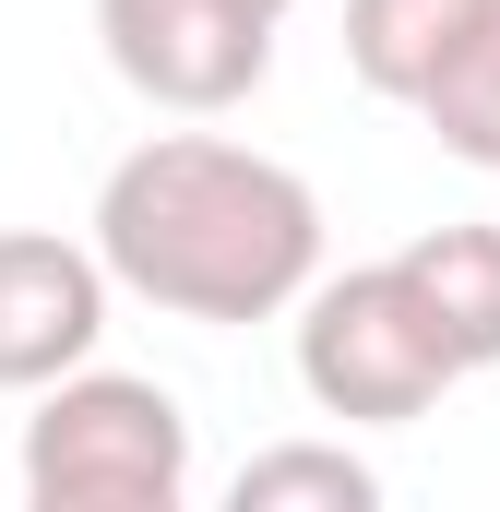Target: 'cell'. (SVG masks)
<instances>
[{"instance_id": "cell-1", "label": "cell", "mask_w": 500, "mask_h": 512, "mask_svg": "<svg viewBox=\"0 0 500 512\" xmlns=\"http://www.w3.org/2000/svg\"><path fill=\"white\" fill-rule=\"evenodd\" d=\"M96 251L167 322H274L322 286V191L227 131H155L96 179Z\"/></svg>"}, {"instance_id": "cell-2", "label": "cell", "mask_w": 500, "mask_h": 512, "mask_svg": "<svg viewBox=\"0 0 500 512\" xmlns=\"http://www.w3.org/2000/svg\"><path fill=\"white\" fill-rule=\"evenodd\" d=\"M24 501L36 512H179L191 501V417L143 370H72L24 417Z\"/></svg>"}, {"instance_id": "cell-3", "label": "cell", "mask_w": 500, "mask_h": 512, "mask_svg": "<svg viewBox=\"0 0 500 512\" xmlns=\"http://www.w3.org/2000/svg\"><path fill=\"white\" fill-rule=\"evenodd\" d=\"M465 382V358L441 346L429 298L405 286V262H346L298 298V393L346 429H405Z\"/></svg>"}, {"instance_id": "cell-4", "label": "cell", "mask_w": 500, "mask_h": 512, "mask_svg": "<svg viewBox=\"0 0 500 512\" xmlns=\"http://www.w3.org/2000/svg\"><path fill=\"white\" fill-rule=\"evenodd\" d=\"M274 24L262 0H96V48L143 108L167 120H227L274 72Z\"/></svg>"}, {"instance_id": "cell-5", "label": "cell", "mask_w": 500, "mask_h": 512, "mask_svg": "<svg viewBox=\"0 0 500 512\" xmlns=\"http://www.w3.org/2000/svg\"><path fill=\"white\" fill-rule=\"evenodd\" d=\"M108 298L120 274L96 239L60 227H0V393H48L108 346Z\"/></svg>"}, {"instance_id": "cell-6", "label": "cell", "mask_w": 500, "mask_h": 512, "mask_svg": "<svg viewBox=\"0 0 500 512\" xmlns=\"http://www.w3.org/2000/svg\"><path fill=\"white\" fill-rule=\"evenodd\" d=\"M500 0H346V72L370 84L381 108H417L441 84V60L489 24Z\"/></svg>"}, {"instance_id": "cell-7", "label": "cell", "mask_w": 500, "mask_h": 512, "mask_svg": "<svg viewBox=\"0 0 500 512\" xmlns=\"http://www.w3.org/2000/svg\"><path fill=\"white\" fill-rule=\"evenodd\" d=\"M405 286L429 298V322H441V346L465 358V382L500 370V227H429V239H405Z\"/></svg>"}, {"instance_id": "cell-8", "label": "cell", "mask_w": 500, "mask_h": 512, "mask_svg": "<svg viewBox=\"0 0 500 512\" xmlns=\"http://www.w3.org/2000/svg\"><path fill=\"white\" fill-rule=\"evenodd\" d=\"M417 120H429V143H441L453 167H489L500 179V12L441 60V84L417 96Z\"/></svg>"}, {"instance_id": "cell-9", "label": "cell", "mask_w": 500, "mask_h": 512, "mask_svg": "<svg viewBox=\"0 0 500 512\" xmlns=\"http://www.w3.org/2000/svg\"><path fill=\"white\" fill-rule=\"evenodd\" d=\"M239 512H370L381 501V477L346 453V441H274V453H250L239 465V489H227Z\"/></svg>"}, {"instance_id": "cell-10", "label": "cell", "mask_w": 500, "mask_h": 512, "mask_svg": "<svg viewBox=\"0 0 500 512\" xmlns=\"http://www.w3.org/2000/svg\"><path fill=\"white\" fill-rule=\"evenodd\" d=\"M262 12H298V0H262Z\"/></svg>"}]
</instances>
